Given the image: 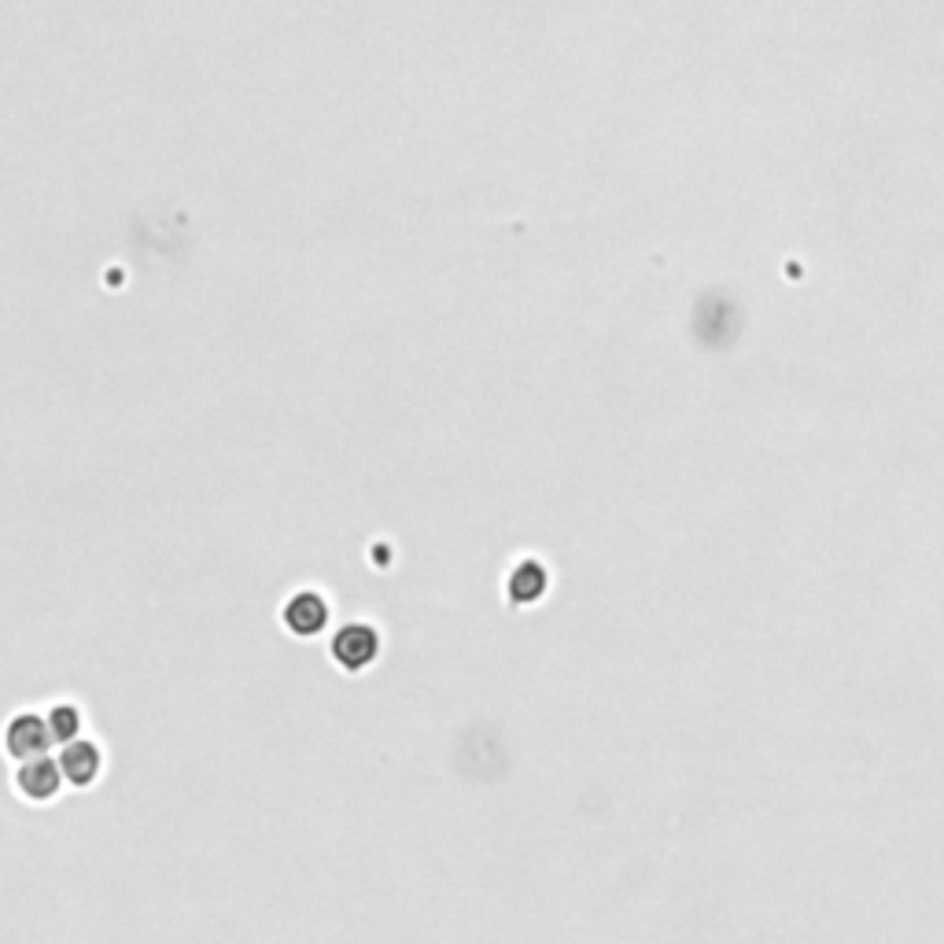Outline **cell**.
I'll list each match as a JSON object with an SVG mask.
<instances>
[{"instance_id": "277c9868", "label": "cell", "mask_w": 944, "mask_h": 944, "mask_svg": "<svg viewBox=\"0 0 944 944\" xmlns=\"http://www.w3.org/2000/svg\"><path fill=\"white\" fill-rule=\"evenodd\" d=\"M325 621H329V613H325V602L318 594H296L288 605H284V627H288L292 635H318Z\"/></svg>"}, {"instance_id": "7a4b0ae2", "label": "cell", "mask_w": 944, "mask_h": 944, "mask_svg": "<svg viewBox=\"0 0 944 944\" xmlns=\"http://www.w3.org/2000/svg\"><path fill=\"white\" fill-rule=\"evenodd\" d=\"M377 646L380 642H377V632H373V627L351 624L332 638V657H337V664H343L348 672H362L365 664H373Z\"/></svg>"}, {"instance_id": "8992f818", "label": "cell", "mask_w": 944, "mask_h": 944, "mask_svg": "<svg viewBox=\"0 0 944 944\" xmlns=\"http://www.w3.org/2000/svg\"><path fill=\"white\" fill-rule=\"evenodd\" d=\"M78 727H81V716L75 705H56L53 713H48V730H53L56 742H75Z\"/></svg>"}, {"instance_id": "52a82bcc", "label": "cell", "mask_w": 944, "mask_h": 944, "mask_svg": "<svg viewBox=\"0 0 944 944\" xmlns=\"http://www.w3.org/2000/svg\"><path fill=\"white\" fill-rule=\"evenodd\" d=\"M539 591H543V576H539V568L527 565L524 572H516V576H513V598H521V602H532V598H539Z\"/></svg>"}, {"instance_id": "5b68a950", "label": "cell", "mask_w": 944, "mask_h": 944, "mask_svg": "<svg viewBox=\"0 0 944 944\" xmlns=\"http://www.w3.org/2000/svg\"><path fill=\"white\" fill-rule=\"evenodd\" d=\"M59 771H64L67 783L75 786H89L100 775V753L93 742H67L64 757H59Z\"/></svg>"}, {"instance_id": "3957f363", "label": "cell", "mask_w": 944, "mask_h": 944, "mask_svg": "<svg viewBox=\"0 0 944 944\" xmlns=\"http://www.w3.org/2000/svg\"><path fill=\"white\" fill-rule=\"evenodd\" d=\"M59 778H64L59 764H53L48 757H37V760H26V764L19 767L15 783L30 800H53L59 794Z\"/></svg>"}, {"instance_id": "6da1fadb", "label": "cell", "mask_w": 944, "mask_h": 944, "mask_svg": "<svg viewBox=\"0 0 944 944\" xmlns=\"http://www.w3.org/2000/svg\"><path fill=\"white\" fill-rule=\"evenodd\" d=\"M53 742L56 738H53V730H48V719H41V716H15L4 730V749L15 760L45 757Z\"/></svg>"}]
</instances>
